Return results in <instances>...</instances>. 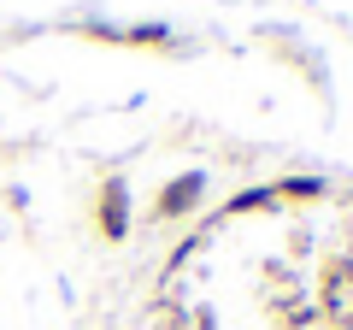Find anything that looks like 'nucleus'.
Masks as SVG:
<instances>
[{"label":"nucleus","mask_w":353,"mask_h":330,"mask_svg":"<svg viewBox=\"0 0 353 330\" xmlns=\"http://www.w3.org/2000/svg\"><path fill=\"white\" fill-rule=\"evenodd\" d=\"M94 218H101V230H106L112 242L130 230V195H124V183H118V177L101 183V206H94Z\"/></svg>","instance_id":"1"},{"label":"nucleus","mask_w":353,"mask_h":330,"mask_svg":"<svg viewBox=\"0 0 353 330\" xmlns=\"http://www.w3.org/2000/svg\"><path fill=\"white\" fill-rule=\"evenodd\" d=\"M201 189H206L201 171H183V177H171V183L159 189V218H183L189 206H201Z\"/></svg>","instance_id":"2"}]
</instances>
